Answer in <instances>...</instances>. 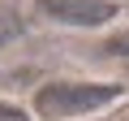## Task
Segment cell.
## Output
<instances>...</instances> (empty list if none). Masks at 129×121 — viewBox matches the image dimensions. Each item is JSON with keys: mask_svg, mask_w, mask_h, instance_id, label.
Wrapping results in <instances>:
<instances>
[{"mask_svg": "<svg viewBox=\"0 0 129 121\" xmlns=\"http://www.w3.org/2000/svg\"><path fill=\"white\" fill-rule=\"evenodd\" d=\"M120 99V87H103V82H78V78H52L35 91L30 112L39 121H73L86 112H99L108 104Z\"/></svg>", "mask_w": 129, "mask_h": 121, "instance_id": "1", "label": "cell"}, {"mask_svg": "<svg viewBox=\"0 0 129 121\" xmlns=\"http://www.w3.org/2000/svg\"><path fill=\"white\" fill-rule=\"evenodd\" d=\"M43 13L64 26H103L116 17V0H39Z\"/></svg>", "mask_w": 129, "mask_h": 121, "instance_id": "2", "label": "cell"}, {"mask_svg": "<svg viewBox=\"0 0 129 121\" xmlns=\"http://www.w3.org/2000/svg\"><path fill=\"white\" fill-rule=\"evenodd\" d=\"M0 121H30V112H22L13 104H0Z\"/></svg>", "mask_w": 129, "mask_h": 121, "instance_id": "3", "label": "cell"}]
</instances>
